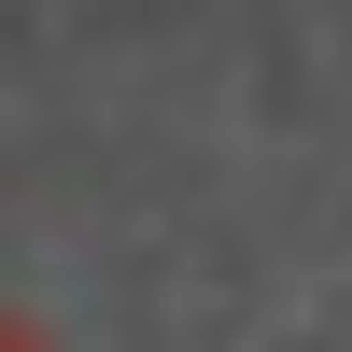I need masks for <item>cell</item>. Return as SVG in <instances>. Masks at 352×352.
<instances>
[{"instance_id":"6da1fadb","label":"cell","mask_w":352,"mask_h":352,"mask_svg":"<svg viewBox=\"0 0 352 352\" xmlns=\"http://www.w3.org/2000/svg\"><path fill=\"white\" fill-rule=\"evenodd\" d=\"M0 352H56V338H43V324H0Z\"/></svg>"}]
</instances>
